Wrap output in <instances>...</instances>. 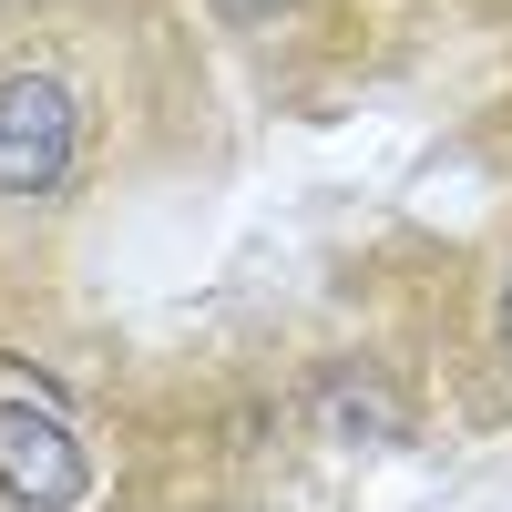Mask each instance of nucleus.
<instances>
[{"instance_id":"f03ea898","label":"nucleus","mask_w":512,"mask_h":512,"mask_svg":"<svg viewBox=\"0 0 512 512\" xmlns=\"http://www.w3.org/2000/svg\"><path fill=\"white\" fill-rule=\"evenodd\" d=\"M0 492H11L21 512H72L82 492H93V461H82V441L62 431V410L0 400Z\"/></svg>"},{"instance_id":"20e7f679","label":"nucleus","mask_w":512,"mask_h":512,"mask_svg":"<svg viewBox=\"0 0 512 512\" xmlns=\"http://www.w3.org/2000/svg\"><path fill=\"white\" fill-rule=\"evenodd\" d=\"M226 11H236V21H256V11H277V0H226Z\"/></svg>"},{"instance_id":"f257e3e1","label":"nucleus","mask_w":512,"mask_h":512,"mask_svg":"<svg viewBox=\"0 0 512 512\" xmlns=\"http://www.w3.org/2000/svg\"><path fill=\"white\" fill-rule=\"evenodd\" d=\"M82 154V103L62 72H11L0 82V205H41L72 185Z\"/></svg>"},{"instance_id":"7ed1b4c3","label":"nucleus","mask_w":512,"mask_h":512,"mask_svg":"<svg viewBox=\"0 0 512 512\" xmlns=\"http://www.w3.org/2000/svg\"><path fill=\"white\" fill-rule=\"evenodd\" d=\"M318 431H328V441H359V451L400 441L390 379H379V369H328V379H318Z\"/></svg>"},{"instance_id":"39448f33","label":"nucleus","mask_w":512,"mask_h":512,"mask_svg":"<svg viewBox=\"0 0 512 512\" xmlns=\"http://www.w3.org/2000/svg\"><path fill=\"white\" fill-rule=\"evenodd\" d=\"M502 349H512V277H502Z\"/></svg>"}]
</instances>
